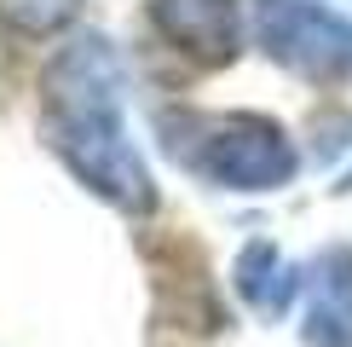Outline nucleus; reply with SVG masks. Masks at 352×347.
I'll return each instance as SVG.
<instances>
[{"mask_svg": "<svg viewBox=\"0 0 352 347\" xmlns=\"http://www.w3.org/2000/svg\"><path fill=\"white\" fill-rule=\"evenodd\" d=\"M41 134L93 197L122 214L156 209V180L127 127V70L110 35H76L41 76Z\"/></svg>", "mask_w": 352, "mask_h": 347, "instance_id": "nucleus-1", "label": "nucleus"}, {"mask_svg": "<svg viewBox=\"0 0 352 347\" xmlns=\"http://www.w3.org/2000/svg\"><path fill=\"white\" fill-rule=\"evenodd\" d=\"M156 127L173 162L219 191H277L300 168L283 122L254 110H162Z\"/></svg>", "mask_w": 352, "mask_h": 347, "instance_id": "nucleus-2", "label": "nucleus"}, {"mask_svg": "<svg viewBox=\"0 0 352 347\" xmlns=\"http://www.w3.org/2000/svg\"><path fill=\"white\" fill-rule=\"evenodd\" d=\"M254 41L272 64L306 81H335L352 70V23L318 0H254Z\"/></svg>", "mask_w": 352, "mask_h": 347, "instance_id": "nucleus-3", "label": "nucleus"}, {"mask_svg": "<svg viewBox=\"0 0 352 347\" xmlns=\"http://www.w3.org/2000/svg\"><path fill=\"white\" fill-rule=\"evenodd\" d=\"M151 23L197 64H226L243 41V0H151Z\"/></svg>", "mask_w": 352, "mask_h": 347, "instance_id": "nucleus-4", "label": "nucleus"}, {"mask_svg": "<svg viewBox=\"0 0 352 347\" xmlns=\"http://www.w3.org/2000/svg\"><path fill=\"white\" fill-rule=\"evenodd\" d=\"M306 347H352V243L306 266Z\"/></svg>", "mask_w": 352, "mask_h": 347, "instance_id": "nucleus-5", "label": "nucleus"}, {"mask_svg": "<svg viewBox=\"0 0 352 347\" xmlns=\"http://www.w3.org/2000/svg\"><path fill=\"white\" fill-rule=\"evenodd\" d=\"M300 278H306V272L295 266V260H283V249H277V243H266V238H254V243L237 255V266H231L237 295H243L254 313H266V318H277L289 301H295Z\"/></svg>", "mask_w": 352, "mask_h": 347, "instance_id": "nucleus-6", "label": "nucleus"}, {"mask_svg": "<svg viewBox=\"0 0 352 347\" xmlns=\"http://www.w3.org/2000/svg\"><path fill=\"white\" fill-rule=\"evenodd\" d=\"M81 0H0V23L18 35H58L64 23H76Z\"/></svg>", "mask_w": 352, "mask_h": 347, "instance_id": "nucleus-7", "label": "nucleus"}]
</instances>
